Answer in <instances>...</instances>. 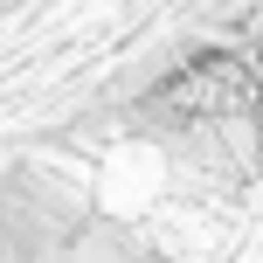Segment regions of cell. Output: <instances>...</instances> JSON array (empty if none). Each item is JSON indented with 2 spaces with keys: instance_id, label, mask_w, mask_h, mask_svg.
<instances>
[{
  "instance_id": "obj_1",
  "label": "cell",
  "mask_w": 263,
  "mask_h": 263,
  "mask_svg": "<svg viewBox=\"0 0 263 263\" xmlns=\"http://www.w3.org/2000/svg\"><path fill=\"white\" fill-rule=\"evenodd\" d=\"M250 69H256V125H263V55H256Z\"/></svg>"
}]
</instances>
